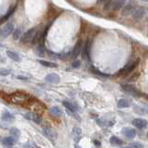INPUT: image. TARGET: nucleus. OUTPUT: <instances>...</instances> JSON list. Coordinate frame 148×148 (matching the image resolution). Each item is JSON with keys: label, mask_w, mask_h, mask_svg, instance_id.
<instances>
[{"label": "nucleus", "mask_w": 148, "mask_h": 148, "mask_svg": "<svg viewBox=\"0 0 148 148\" xmlns=\"http://www.w3.org/2000/svg\"><path fill=\"white\" fill-rule=\"evenodd\" d=\"M110 143L111 145H123V141L120 138L117 137V136H112L110 138Z\"/></svg>", "instance_id": "5701e85b"}, {"label": "nucleus", "mask_w": 148, "mask_h": 148, "mask_svg": "<svg viewBox=\"0 0 148 148\" xmlns=\"http://www.w3.org/2000/svg\"><path fill=\"white\" fill-rule=\"evenodd\" d=\"M31 99V96L24 92L18 91L8 95V101L16 105H22L24 103H28Z\"/></svg>", "instance_id": "f257e3e1"}, {"label": "nucleus", "mask_w": 148, "mask_h": 148, "mask_svg": "<svg viewBox=\"0 0 148 148\" xmlns=\"http://www.w3.org/2000/svg\"><path fill=\"white\" fill-rule=\"evenodd\" d=\"M28 104H29V108L31 109H33L35 112H39V111H42V109L45 108V106L41 102H38V100L33 98L29 100Z\"/></svg>", "instance_id": "6e6552de"}, {"label": "nucleus", "mask_w": 148, "mask_h": 148, "mask_svg": "<svg viewBox=\"0 0 148 148\" xmlns=\"http://www.w3.org/2000/svg\"><path fill=\"white\" fill-rule=\"evenodd\" d=\"M63 104L67 108V110L71 111V112H77L78 106H76V104H73V103H71V102H68V101H63Z\"/></svg>", "instance_id": "6ab92c4d"}, {"label": "nucleus", "mask_w": 148, "mask_h": 148, "mask_svg": "<svg viewBox=\"0 0 148 148\" xmlns=\"http://www.w3.org/2000/svg\"><path fill=\"white\" fill-rule=\"evenodd\" d=\"M0 46H1V45H0Z\"/></svg>", "instance_id": "a19ab883"}, {"label": "nucleus", "mask_w": 148, "mask_h": 148, "mask_svg": "<svg viewBox=\"0 0 148 148\" xmlns=\"http://www.w3.org/2000/svg\"><path fill=\"white\" fill-rule=\"evenodd\" d=\"M146 20H147V21H148V16H147V18H146Z\"/></svg>", "instance_id": "4c0bfd02"}, {"label": "nucleus", "mask_w": 148, "mask_h": 148, "mask_svg": "<svg viewBox=\"0 0 148 148\" xmlns=\"http://www.w3.org/2000/svg\"><path fill=\"white\" fill-rule=\"evenodd\" d=\"M131 105V100H129L127 98L119 99L117 102V108H129Z\"/></svg>", "instance_id": "f3484780"}, {"label": "nucleus", "mask_w": 148, "mask_h": 148, "mask_svg": "<svg viewBox=\"0 0 148 148\" xmlns=\"http://www.w3.org/2000/svg\"><path fill=\"white\" fill-rule=\"evenodd\" d=\"M22 147L24 148H38V146L35 143H26L22 145Z\"/></svg>", "instance_id": "cd10ccee"}, {"label": "nucleus", "mask_w": 148, "mask_h": 148, "mask_svg": "<svg viewBox=\"0 0 148 148\" xmlns=\"http://www.w3.org/2000/svg\"><path fill=\"white\" fill-rule=\"evenodd\" d=\"M21 32H22V30L21 28H17V29L14 30V34H13V39L15 41L18 40L21 37Z\"/></svg>", "instance_id": "bb28decb"}, {"label": "nucleus", "mask_w": 148, "mask_h": 148, "mask_svg": "<svg viewBox=\"0 0 148 148\" xmlns=\"http://www.w3.org/2000/svg\"><path fill=\"white\" fill-rule=\"evenodd\" d=\"M14 25L12 22H8L5 26H3L2 28H0V38L5 39L7 37L11 34L14 32Z\"/></svg>", "instance_id": "39448f33"}, {"label": "nucleus", "mask_w": 148, "mask_h": 148, "mask_svg": "<svg viewBox=\"0 0 148 148\" xmlns=\"http://www.w3.org/2000/svg\"><path fill=\"white\" fill-rule=\"evenodd\" d=\"M43 133H44V135L46 137L49 138V140L52 141V142H54L57 139V133H56V132H55V130H53L52 128H50V127L44 128Z\"/></svg>", "instance_id": "9d476101"}, {"label": "nucleus", "mask_w": 148, "mask_h": 148, "mask_svg": "<svg viewBox=\"0 0 148 148\" xmlns=\"http://www.w3.org/2000/svg\"><path fill=\"white\" fill-rule=\"evenodd\" d=\"M121 88H122L123 91L127 92L128 94L131 95L135 97H139L142 95L141 92L139 91L135 86H133L132 84H123V85H121Z\"/></svg>", "instance_id": "423d86ee"}, {"label": "nucleus", "mask_w": 148, "mask_h": 148, "mask_svg": "<svg viewBox=\"0 0 148 148\" xmlns=\"http://www.w3.org/2000/svg\"><path fill=\"white\" fill-rule=\"evenodd\" d=\"M17 79H20V80H22V81H26V80H29V77H26V76H17Z\"/></svg>", "instance_id": "f704fd0d"}, {"label": "nucleus", "mask_w": 148, "mask_h": 148, "mask_svg": "<svg viewBox=\"0 0 148 148\" xmlns=\"http://www.w3.org/2000/svg\"><path fill=\"white\" fill-rule=\"evenodd\" d=\"M35 54L38 56V57H44L45 56V52H46V49L44 47V45L42 44H39L36 45V47L35 48Z\"/></svg>", "instance_id": "412c9836"}, {"label": "nucleus", "mask_w": 148, "mask_h": 148, "mask_svg": "<svg viewBox=\"0 0 148 148\" xmlns=\"http://www.w3.org/2000/svg\"><path fill=\"white\" fill-rule=\"evenodd\" d=\"M90 71L93 72V73H96L97 75H100V76H103V77H108V75H105L104 73H101V72H100L98 69H96L95 68H93V67H91L90 68Z\"/></svg>", "instance_id": "c85d7f7f"}, {"label": "nucleus", "mask_w": 148, "mask_h": 148, "mask_svg": "<svg viewBox=\"0 0 148 148\" xmlns=\"http://www.w3.org/2000/svg\"><path fill=\"white\" fill-rule=\"evenodd\" d=\"M146 136H147V138H148V132H147V134H146Z\"/></svg>", "instance_id": "58836bf2"}, {"label": "nucleus", "mask_w": 148, "mask_h": 148, "mask_svg": "<svg viewBox=\"0 0 148 148\" xmlns=\"http://www.w3.org/2000/svg\"><path fill=\"white\" fill-rule=\"evenodd\" d=\"M38 28H32V29H29L27 32H25L24 34H22V38H21V44L22 45H25L28 43H32L34 41L35 37L38 34Z\"/></svg>", "instance_id": "7ed1b4c3"}, {"label": "nucleus", "mask_w": 148, "mask_h": 148, "mask_svg": "<svg viewBox=\"0 0 148 148\" xmlns=\"http://www.w3.org/2000/svg\"><path fill=\"white\" fill-rule=\"evenodd\" d=\"M39 63L42 65L43 67H48V68H57L58 65L54 62L47 61V60H39Z\"/></svg>", "instance_id": "b1692460"}, {"label": "nucleus", "mask_w": 148, "mask_h": 148, "mask_svg": "<svg viewBox=\"0 0 148 148\" xmlns=\"http://www.w3.org/2000/svg\"><path fill=\"white\" fill-rule=\"evenodd\" d=\"M141 63V59L140 58H136L134 61L132 62H129L126 66H125L124 68H122L120 71L117 73V76L118 77H122V76H127L129 75V74H131L134 69H135L139 65H140Z\"/></svg>", "instance_id": "f03ea898"}, {"label": "nucleus", "mask_w": 148, "mask_h": 148, "mask_svg": "<svg viewBox=\"0 0 148 148\" xmlns=\"http://www.w3.org/2000/svg\"><path fill=\"white\" fill-rule=\"evenodd\" d=\"M148 9L145 7H138L137 8H135V10L132 13V17L135 21H139L142 20V18L145 16V14L147 13Z\"/></svg>", "instance_id": "0eeeda50"}, {"label": "nucleus", "mask_w": 148, "mask_h": 148, "mask_svg": "<svg viewBox=\"0 0 148 148\" xmlns=\"http://www.w3.org/2000/svg\"><path fill=\"white\" fill-rule=\"evenodd\" d=\"M122 133L125 137L129 139V140H132V139H134L136 136V130L131 127H127L122 130Z\"/></svg>", "instance_id": "f8f14e48"}, {"label": "nucleus", "mask_w": 148, "mask_h": 148, "mask_svg": "<svg viewBox=\"0 0 148 148\" xmlns=\"http://www.w3.org/2000/svg\"><path fill=\"white\" fill-rule=\"evenodd\" d=\"M7 55H8V58L13 60V61H16V62L21 61V57L17 52H14V51H11V50H8Z\"/></svg>", "instance_id": "aec40b11"}, {"label": "nucleus", "mask_w": 148, "mask_h": 148, "mask_svg": "<svg viewBox=\"0 0 148 148\" xmlns=\"http://www.w3.org/2000/svg\"><path fill=\"white\" fill-rule=\"evenodd\" d=\"M123 148H131V147H129V146H128V147H123Z\"/></svg>", "instance_id": "e433bc0d"}, {"label": "nucleus", "mask_w": 148, "mask_h": 148, "mask_svg": "<svg viewBox=\"0 0 148 148\" xmlns=\"http://www.w3.org/2000/svg\"><path fill=\"white\" fill-rule=\"evenodd\" d=\"M16 8H17V5H14L13 7H11L10 8V10H8L7 13H6V15L4 16L1 20H0V25L2 24V23H4V22H6L8 18H10V17H11V15L13 13H14V11H15V9H16Z\"/></svg>", "instance_id": "a211bd4d"}, {"label": "nucleus", "mask_w": 148, "mask_h": 148, "mask_svg": "<svg viewBox=\"0 0 148 148\" xmlns=\"http://www.w3.org/2000/svg\"><path fill=\"white\" fill-rule=\"evenodd\" d=\"M10 133L11 134V137L13 138H15V139H18V138H20L21 136V132H20V130L19 129H17L15 127H13L10 130Z\"/></svg>", "instance_id": "393cba45"}, {"label": "nucleus", "mask_w": 148, "mask_h": 148, "mask_svg": "<svg viewBox=\"0 0 148 148\" xmlns=\"http://www.w3.org/2000/svg\"><path fill=\"white\" fill-rule=\"evenodd\" d=\"M132 125L134 127H136V128L141 130V129L146 128L147 125H148V122L143 119H134L132 120Z\"/></svg>", "instance_id": "4468645a"}, {"label": "nucleus", "mask_w": 148, "mask_h": 148, "mask_svg": "<svg viewBox=\"0 0 148 148\" xmlns=\"http://www.w3.org/2000/svg\"><path fill=\"white\" fill-rule=\"evenodd\" d=\"M47 52H48V54L49 55V57H51V58H62V55L56 54V53H53L52 51H50V50H48Z\"/></svg>", "instance_id": "7c9ffc66"}, {"label": "nucleus", "mask_w": 148, "mask_h": 148, "mask_svg": "<svg viewBox=\"0 0 148 148\" xmlns=\"http://www.w3.org/2000/svg\"><path fill=\"white\" fill-rule=\"evenodd\" d=\"M126 2L124 0H114V1H107L105 3L104 9V10H117V9L122 8Z\"/></svg>", "instance_id": "20e7f679"}, {"label": "nucleus", "mask_w": 148, "mask_h": 148, "mask_svg": "<svg viewBox=\"0 0 148 148\" xmlns=\"http://www.w3.org/2000/svg\"><path fill=\"white\" fill-rule=\"evenodd\" d=\"M135 8H136L135 2H129L123 7L121 14L123 16H129L131 12H133L134 10H135Z\"/></svg>", "instance_id": "1a4fd4ad"}, {"label": "nucleus", "mask_w": 148, "mask_h": 148, "mask_svg": "<svg viewBox=\"0 0 148 148\" xmlns=\"http://www.w3.org/2000/svg\"><path fill=\"white\" fill-rule=\"evenodd\" d=\"M93 143H95V145H100V143H98V142H97L96 140H95V141H93Z\"/></svg>", "instance_id": "c9c22d12"}, {"label": "nucleus", "mask_w": 148, "mask_h": 148, "mask_svg": "<svg viewBox=\"0 0 148 148\" xmlns=\"http://www.w3.org/2000/svg\"><path fill=\"white\" fill-rule=\"evenodd\" d=\"M82 47H83V41L80 39L79 41L77 42L76 44L75 47H74L72 53H71V58L73 59H76L78 56L81 54V51H82Z\"/></svg>", "instance_id": "9b49d317"}, {"label": "nucleus", "mask_w": 148, "mask_h": 148, "mask_svg": "<svg viewBox=\"0 0 148 148\" xmlns=\"http://www.w3.org/2000/svg\"><path fill=\"white\" fill-rule=\"evenodd\" d=\"M129 147L131 148H143V145L140 143H132L129 145Z\"/></svg>", "instance_id": "2f4dec72"}, {"label": "nucleus", "mask_w": 148, "mask_h": 148, "mask_svg": "<svg viewBox=\"0 0 148 148\" xmlns=\"http://www.w3.org/2000/svg\"><path fill=\"white\" fill-rule=\"evenodd\" d=\"M8 148H13V147H8Z\"/></svg>", "instance_id": "ea45409f"}, {"label": "nucleus", "mask_w": 148, "mask_h": 148, "mask_svg": "<svg viewBox=\"0 0 148 148\" xmlns=\"http://www.w3.org/2000/svg\"><path fill=\"white\" fill-rule=\"evenodd\" d=\"M80 66V61L79 60H75V61L73 62V68H79Z\"/></svg>", "instance_id": "72a5a7b5"}, {"label": "nucleus", "mask_w": 148, "mask_h": 148, "mask_svg": "<svg viewBox=\"0 0 148 148\" xmlns=\"http://www.w3.org/2000/svg\"><path fill=\"white\" fill-rule=\"evenodd\" d=\"M17 139L15 138H13L11 136H8V137H5L2 140V145L4 146H6V147H11L15 145V143H17Z\"/></svg>", "instance_id": "dca6fc26"}, {"label": "nucleus", "mask_w": 148, "mask_h": 148, "mask_svg": "<svg viewBox=\"0 0 148 148\" xmlns=\"http://www.w3.org/2000/svg\"><path fill=\"white\" fill-rule=\"evenodd\" d=\"M49 113L52 116V117H54V118H57V117H59L60 115H61V109H60L58 106H52L51 108H49Z\"/></svg>", "instance_id": "4be33fe9"}, {"label": "nucleus", "mask_w": 148, "mask_h": 148, "mask_svg": "<svg viewBox=\"0 0 148 148\" xmlns=\"http://www.w3.org/2000/svg\"><path fill=\"white\" fill-rule=\"evenodd\" d=\"M31 120H33V121L36 124H41V122H42V117L38 113L32 112V119Z\"/></svg>", "instance_id": "a878e982"}, {"label": "nucleus", "mask_w": 148, "mask_h": 148, "mask_svg": "<svg viewBox=\"0 0 148 148\" xmlns=\"http://www.w3.org/2000/svg\"><path fill=\"white\" fill-rule=\"evenodd\" d=\"M1 119L7 123H13L15 121V117L11 113L8 112V111L5 110V111H3V113L1 115Z\"/></svg>", "instance_id": "2eb2a0df"}, {"label": "nucleus", "mask_w": 148, "mask_h": 148, "mask_svg": "<svg viewBox=\"0 0 148 148\" xmlns=\"http://www.w3.org/2000/svg\"><path fill=\"white\" fill-rule=\"evenodd\" d=\"M10 73V71L8 69H0V76H8Z\"/></svg>", "instance_id": "c756f323"}, {"label": "nucleus", "mask_w": 148, "mask_h": 148, "mask_svg": "<svg viewBox=\"0 0 148 148\" xmlns=\"http://www.w3.org/2000/svg\"><path fill=\"white\" fill-rule=\"evenodd\" d=\"M45 81L48 83H51V84H57L60 82V76L56 73H50L48 74L45 77Z\"/></svg>", "instance_id": "ddd939ff"}, {"label": "nucleus", "mask_w": 148, "mask_h": 148, "mask_svg": "<svg viewBox=\"0 0 148 148\" xmlns=\"http://www.w3.org/2000/svg\"><path fill=\"white\" fill-rule=\"evenodd\" d=\"M139 77V72H135L132 74V77H131L129 79V82H134L137 80V78Z\"/></svg>", "instance_id": "473e14b6"}]
</instances>
